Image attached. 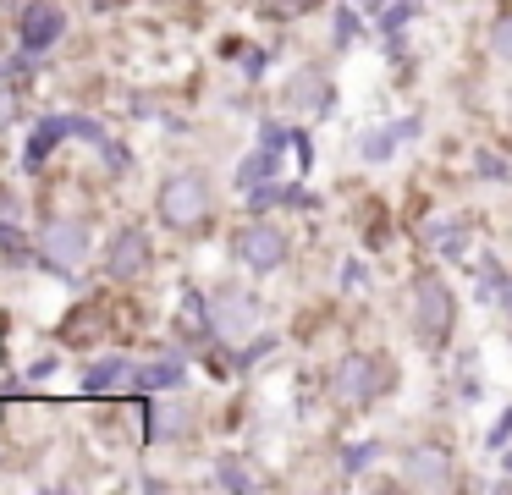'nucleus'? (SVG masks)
<instances>
[{"mask_svg":"<svg viewBox=\"0 0 512 495\" xmlns=\"http://www.w3.org/2000/svg\"><path fill=\"white\" fill-rule=\"evenodd\" d=\"M182 424H188L182 402H166V407L144 402V440H171V435H182Z\"/></svg>","mask_w":512,"mask_h":495,"instance_id":"nucleus-10","label":"nucleus"},{"mask_svg":"<svg viewBox=\"0 0 512 495\" xmlns=\"http://www.w3.org/2000/svg\"><path fill=\"white\" fill-rule=\"evenodd\" d=\"M364 462H375V440H369V446H353V451H347V473H358Z\"/></svg>","mask_w":512,"mask_h":495,"instance_id":"nucleus-24","label":"nucleus"},{"mask_svg":"<svg viewBox=\"0 0 512 495\" xmlns=\"http://www.w3.org/2000/svg\"><path fill=\"white\" fill-rule=\"evenodd\" d=\"M133 385L138 391H171V385H182V363L166 358V363H144V369H133Z\"/></svg>","mask_w":512,"mask_h":495,"instance_id":"nucleus-13","label":"nucleus"},{"mask_svg":"<svg viewBox=\"0 0 512 495\" xmlns=\"http://www.w3.org/2000/svg\"><path fill=\"white\" fill-rule=\"evenodd\" d=\"M413 132H419V121H397V127H380V132H369L364 143H358V149H364V160H391V149H397L402 138H413Z\"/></svg>","mask_w":512,"mask_h":495,"instance_id":"nucleus-12","label":"nucleus"},{"mask_svg":"<svg viewBox=\"0 0 512 495\" xmlns=\"http://www.w3.org/2000/svg\"><path fill=\"white\" fill-rule=\"evenodd\" d=\"M501 468H507V473H512V457H501Z\"/></svg>","mask_w":512,"mask_h":495,"instance_id":"nucleus-29","label":"nucleus"},{"mask_svg":"<svg viewBox=\"0 0 512 495\" xmlns=\"http://www.w3.org/2000/svg\"><path fill=\"white\" fill-rule=\"evenodd\" d=\"M287 105H314V110H325V105H331V88H325L314 72H303L298 83L287 88Z\"/></svg>","mask_w":512,"mask_h":495,"instance_id":"nucleus-15","label":"nucleus"},{"mask_svg":"<svg viewBox=\"0 0 512 495\" xmlns=\"http://www.w3.org/2000/svg\"><path fill=\"white\" fill-rule=\"evenodd\" d=\"M215 484H221V490H248L254 479L243 473V462H232V457H226V462H221V473H215Z\"/></svg>","mask_w":512,"mask_h":495,"instance_id":"nucleus-20","label":"nucleus"},{"mask_svg":"<svg viewBox=\"0 0 512 495\" xmlns=\"http://www.w3.org/2000/svg\"><path fill=\"white\" fill-rule=\"evenodd\" d=\"M122 374H133V363L127 358H105V363H94L89 374H83V391H116V385H122Z\"/></svg>","mask_w":512,"mask_h":495,"instance_id":"nucleus-14","label":"nucleus"},{"mask_svg":"<svg viewBox=\"0 0 512 495\" xmlns=\"http://www.w3.org/2000/svg\"><path fill=\"white\" fill-rule=\"evenodd\" d=\"M452 319H457V297L446 292L441 275H419L413 281V330H419L424 347H446V336H452Z\"/></svg>","mask_w":512,"mask_h":495,"instance_id":"nucleus-2","label":"nucleus"},{"mask_svg":"<svg viewBox=\"0 0 512 495\" xmlns=\"http://www.w3.org/2000/svg\"><path fill=\"white\" fill-rule=\"evenodd\" d=\"M94 6H100V0H94Z\"/></svg>","mask_w":512,"mask_h":495,"instance_id":"nucleus-30","label":"nucleus"},{"mask_svg":"<svg viewBox=\"0 0 512 495\" xmlns=\"http://www.w3.org/2000/svg\"><path fill=\"white\" fill-rule=\"evenodd\" d=\"M490 50H496L501 61H512V11L496 17V28H490Z\"/></svg>","mask_w":512,"mask_h":495,"instance_id":"nucleus-19","label":"nucleus"},{"mask_svg":"<svg viewBox=\"0 0 512 495\" xmlns=\"http://www.w3.org/2000/svg\"><path fill=\"white\" fill-rule=\"evenodd\" d=\"M0 253L23 264L28 259V237H23V231H12V226H0Z\"/></svg>","mask_w":512,"mask_h":495,"instance_id":"nucleus-21","label":"nucleus"},{"mask_svg":"<svg viewBox=\"0 0 512 495\" xmlns=\"http://www.w3.org/2000/svg\"><path fill=\"white\" fill-rule=\"evenodd\" d=\"M232 248H237V259L259 275L281 270V259H287V237H281V226H270V220H248L232 237Z\"/></svg>","mask_w":512,"mask_h":495,"instance_id":"nucleus-5","label":"nucleus"},{"mask_svg":"<svg viewBox=\"0 0 512 495\" xmlns=\"http://www.w3.org/2000/svg\"><path fill=\"white\" fill-rule=\"evenodd\" d=\"M39 259L56 275H72L83 259H89V226L78 215H56L45 231H39Z\"/></svg>","mask_w":512,"mask_h":495,"instance_id":"nucleus-4","label":"nucleus"},{"mask_svg":"<svg viewBox=\"0 0 512 495\" xmlns=\"http://www.w3.org/2000/svg\"><path fill=\"white\" fill-rule=\"evenodd\" d=\"M276 165H281L276 149H259V154H248V165L237 171V182H243V187H259V176H270Z\"/></svg>","mask_w":512,"mask_h":495,"instance_id":"nucleus-17","label":"nucleus"},{"mask_svg":"<svg viewBox=\"0 0 512 495\" xmlns=\"http://www.w3.org/2000/svg\"><path fill=\"white\" fill-rule=\"evenodd\" d=\"M254 325H259V303L248 292H221L210 303V336L248 341V336H254Z\"/></svg>","mask_w":512,"mask_h":495,"instance_id":"nucleus-6","label":"nucleus"},{"mask_svg":"<svg viewBox=\"0 0 512 495\" xmlns=\"http://www.w3.org/2000/svg\"><path fill=\"white\" fill-rule=\"evenodd\" d=\"M303 6H309V0H265L270 17H276V11H303Z\"/></svg>","mask_w":512,"mask_h":495,"instance_id":"nucleus-26","label":"nucleus"},{"mask_svg":"<svg viewBox=\"0 0 512 495\" xmlns=\"http://www.w3.org/2000/svg\"><path fill=\"white\" fill-rule=\"evenodd\" d=\"M276 204H303L309 209L314 198L303 187H254V209H276Z\"/></svg>","mask_w":512,"mask_h":495,"instance_id":"nucleus-16","label":"nucleus"},{"mask_svg":"<svg viewBox=\"0 0 512 495\" xmlns=\"http://www.w3.org/2000/svg\"><path fill=\"white\" fill-rule=\"evenodd\" d=\"M12 121H17V94L12 88H0V132L12 127Z\"/></svg>","mask_w":512,"mask_h":495,"instance_id":"nucleus-23","label":"nucleus"},{"mask_svg":"<svg viewBox=\"0 0 512 495\" xmlns=\"http://www.w3.org/2000/svg\"><path fill=\"white\" fill-rule=\"evenodd\" d=\"M144 270H149V237H144V226H122L111 237V248H105V275H111V281H138Z\"/></svg>","mask_w":512,"mask_h":495,"instance_id":"nucleus-7","label":"nucleus"},{"mask_svg":"<svg viewBox=\"0 0 512 495\" xmlns=\"http://www.w3.org/2000/svg\"><path fill=\"white\" fill-rule=\"evenodd\" d=\"M155 204H160V220H166L171 231H199L215 209V187H210V176H199V171H177V176L160 182Z\"/></svg>","mask_w":512,"mask_h":495,"instance_id":"nucleus-1","label":"nucleus"},{"mask_svg":"<svg viewBox=\"0 0 512 495\" xmlns=\"http://www.w3.org/2000/svg\"><path fill=\"white\" fill-rule=\"evenodd\" d=\"M457 479V462L446 446H419L408 451V484L413 490H446V484Z\"/></svg>","mask_w":512,"mask_h":495,"instance_id":"nucleus-9","label":"nucleus"},{"mask_svg":"<svg viewBox=\"0 0 512 495\" xmlns=\"http://www.w3.org/2000/svg\"><path fill=\"white\" fill-rule=\"evenodd\" d=\"M507 440H512V407H507V418H501V424L490 429V446H496V451L507 446Z\"/></svg>","mask_w":512,"mask_h":495,"instance_id":"nucleus-25","label":"nucleus"},{"mask_svg":"<svg viewBox=\"0 0 512 495\" xmlns=\"http://www.w3.org/2000/svg\"><path fill=\"white\" fill-rule=\"evenodd\" d=\"M353 33H358V6L336 11V44H353Z\"/></svg>","mask_w":512,"mask_h":495,"instance_id":"nucleus-22","label":"nucleus"},{"mask_svg":"<svg viewBox=\"0 0 512 495\" xmlns=\"http://www.w3.org/2000/svg\"><path fill=\"white\" fill-rule=\"evenodd\" d=\"M61 28H67V17H61V6H50V0H28L23 17H17V39H23L28 55L50 50V44L61 39Z\"/></svg>","mask_w":512,"mask_h":495,"instance_id":"nucleus-8","label":"nucleus"},{"mask_svg":"<svg viewBox=\"0 0 512 495\" xmlns=\"http://www.w3.org/2000/svg\"><path fill=\"white\" fill-rule=\"evenodd\" d=\"M67 132H72V116H45V121H39V132L28 138V154H23L28 171H39V165H45V154H50V143L67 138Z\"/></svg>","mask_w":512,"mask_h":495,"instance_id":"nucleus-11","label":"nucleus"},{"mask_svg":"<svg viewBox=\"0 0 512 495\" xmlns=\"http://www.w3.org/2000/svg\"><path fill=\"white\" fill-rule=\"evenodd\" d=\"M413 11H419V0H397V6L386 11V22H380V33H386V39H397V33H402V22H408Z\"/></svg>","mask_w":512,"mask_h":495,"instance_id":"nucleus-18","label":"nucleus"},{"mask_svg":"<svg viewBox=\"0 0 512 495\" xmlns=\"http://www.w3.org/2000/svg\"><path fill=\"white\" fill-rule=\"evenodd\" d=\"M353 6H358V11H380L386 0H353Z\"/></svg>","mask_w":512,"mask_h":495,"instance_id":"nucleus-27","label":"nucleus"},{"mask_svg":"<svg viewBox=\"0 0 512 495\" xmlns=\"http://www.w3.org/2000/svg\"><path fill=\"white\" fill-rule=\"evenodd\" d=\"M380 391H386V363L369 358V352H347V358L331 369V396H336V402H347V407L375 402Z\"/></svg>","mask_w":512,"mask_h":495,"instance_id":"nucleus-3","label":"nucleus"},{"mask_svg":"<svg viewBox=\"0 0 512 495\" xmlns=\"http://www.w3.org/2000/svg\"><path fill=\"white\" fill-rule=\"evenodd\" d=\"M0 6H28V0H0Z\"/></svg>","mask_w":512,"mask_h":495,"instance_id":"nucleus-28","label":"nucleus"}]
</instances>
